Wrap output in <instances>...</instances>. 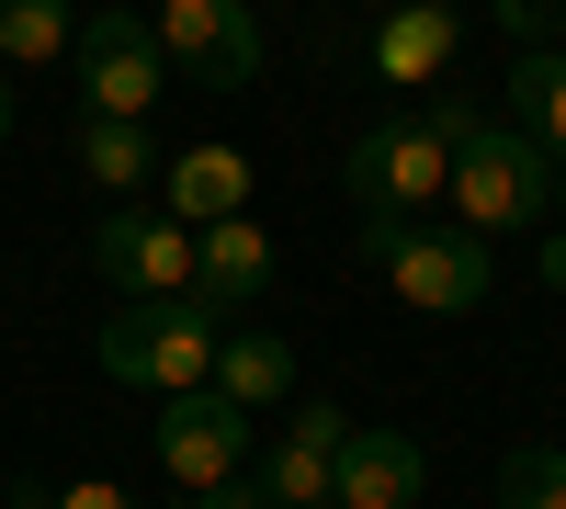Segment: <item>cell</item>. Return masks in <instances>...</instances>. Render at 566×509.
Instances as JSON below:
<instances>
[{"mask_svg": "<svg viewBox=\"0 0 566 509\" xmlns=\"http://www.w3.org/2000/svg\"><path fill=\"white\" fill-rule=\"evenodd\" d=\"M476 125L464 103H408V114H374L352 136V204L363 215H431L442 181H453V136Z\"/></svg>", "mask_w": 566, "mask_h": 509, "instance_id": "6da1fadb", "label": "cell"}, {"mask_svg": "<svg viewBox=\"0 0 566 509\" xmlns=\"http://www.w3.org/2000/svg\"><path fill=\"white\" fill-rule=\"evenodd\" d=\"M216 306L193 295H148V306H114L103 329H91V362H103L114 385H148V396H181V385H216Z\"/></svg>", "mask_w": 566, "mask_h": 509, "instance_id": "7a4b0ae2", "label": "cell"}, {"mask_svg": "<svg viewBox=\"0 0 566 509\" xmlns=\"http://www.w3.org/2000/svg\"><path fill=\"white\" fill-rule=\"evenodd\" d=\"M442 204H453V226H476V238H522V226H544V204H555V159L522 125H464Z\"/></svg>", "mask_w": 566, "mask_h": 509, "instance_id": "3957f363", "label": "cell"}, {"mask_svg": "<svg viewBox=\"0 0 566 509\" xmlns=\"http://www.w3.org/2000/svg\"><path fill=\"white\" fill-rule=\"evenodd\" d=\"M363 250L386 261L397 306H419V317H464V306H488V284H499V261H488V238H476V226H419V215H363Z\"/></svg>", "mask_w": 566, "mask_h": 509, "instance_id": "277c9868", "label": "cell"}, {"mask_svg": "<svg viewBox=\"0 0 566 509\" xmlns=\"http://www.w3.org/2000/svg\"><path fill=\"white\" fill-rule=\"evenodd\" d=\"M80 114H114V125H148L170 103V57H159V34L148 12H125V0H103V12L80 23Z\"/></svg>", "mask_w": 566, "mask_h": 509, "instance_id": "5b68a950", "label": "cell"}, {"mask_svg": "<svg viewBox=\"0 0 566 509\" xmlns=\"http://www.w3.org/2000/svg\"><path fill=\"white\" fill-rule=\"evenodd\" d=\"M148 453L170 465L181 498H205V487H227V476H250V407H227L216 385H181V396H159Z\"/></svg>", "mask_w": 566, "mask_h": 509, "instance_id": "8992f818", "label": "cell"}, {"mask_svg": "<svg viewBox=\"0 0 566 509\" xmlns=\"http://www.w3.org/2000/svg\"><path fill=\"white\" fill-rule=\"evenodd\" d=\"M148 34H159L170 79H205V91L261 79V12H250V0H159Z\"/></svg>", "mask_w": 566, "mask_h": 509, "instance_id": "52a82bcc", "label": "cell"}, {"mask_svg": "<svg viewBox=\"0 0 566 509\" xmlns=\"http://www.w3.org/2000/svg\"><path fill=\"white\" fill-rule=\"evenodd\" d=\"M91 272L114 284V306H148V295H193V226H170L159 204H125L91 226Z\"/></svg>", "mask_w": 566, "mask_h": 509, "instance_id": "ba28073f", "label": "cell"}, {"mask_svg": "<svg viewBox=\"0 0 566 509\" xmlns=\"http://www.w3.org/2000/svg\"><path fill=\"white\" fill-rule=\"evenodd\" d=\"M453 57H464L453 0H386V23H374V79L386 91H431V79H453Z\"/></svg>", "mask_w": 566, "mask_h": 509, "instance_id": "9c48e42d", "label": "cell"}, {"mask_svg": "<svg viewBox=\"0 0 566 509\" xmlns=\"http://www.w3.org/2000/svg\"><path fill=\"white\" fill-rule=\"evenodd\" d=\"M340 407H328V396H306L295 407V420H283V442H261V487H272V509H306V498H328V476H340Z\"/></svg>", "mask_w": 566, "mask_h": 509, "instance_id": "30bf717a", "label": "cell"}, {"mask_svg": "<svg viewBox=\"0 0 566 509\" xmlns=\"http://www.w3.org/2000/svg\"><path fill=\"white\" fill-rule=\"evenodd\" d=\"M419 487H431V453L408 431H340V476H328L340 509H419Z\"/></svg>", "mask_w": 566, "mask_h": 509, "instance_id": "8fae6325", "label": "cell"}, {"mask_svg": "<svg viewBox=\"0 0 566 509\" xmlns=\"http://www.w3.org/2000/svg\"><path fill=\"white\" fill-rule=\"evenodd\" d=\"M159 215L170 226H227V215H250V159L239 148H181V159H159Z\"/></svg>", "mask_w": 566, "mask_h": 509, "instance_id": "7c38bea8", "label": "cell"}, {"mask_svg": "<svg viewBox=\"0 0 566 509\" xmlns=\"http://www.w3.org/2000/svg\"><path fill=\"white\" fill-rule=\"evenodd\" d=\"M261 284H272V238H261V215H227V226H205V238H193V306L239 317Z\"/></svg>", "mask_w": 566, "mask_h": 509, "instance_id": "4fadbf2b", "label": "cell"}, {"mask_svg": "<svg viewBox=\"0 0 566 509\" xmlns=\"http://www.w3.org/2000/svg\"><path fill=\"white\" fill-rule=\"evenodd\" d=\"M216 396L250 407V420H261L272 396H295V340H283V329H227L216 340Z\"/></svg>", "mask_w": 566, "mask_h": 509, "instance_id": "5bb4252c", "label": "cell"}, {"mask_svg": "<svg viewBox=\"0 0 566 509\" xmlns=\"http://www.w3.org/2000/svg\"><path fill=\"white\" fill-rule=\"evenodd\" d=\"M80 170H91V193H159V136L114 125V114H80Z\"/></svg>", "mask_w": 566, "mask_h": 509, "instance_id": "9a60e30c", "label": "cell"}, {"mask_svg": "<svg viewBox=\"0 0 566 509\" xmlns=\"http://www.w3.org/2000/svg\"><path fill=\"white\" fill-rule=\"evenodd\" d=\"M510 125H522L544 159H566V45H522V68H510Z\"/></svg>", "mask_w": 566, "mask_h": 509, "instance_id": "2e32d148", "label": "cell"}, {"mask_svg": "<svg viewBox=\"0 0 566 509\" xmlns=\"http://www.w3.org/2000/svg\"><path fill=\"white\" fill-rule=\"evenodd\" d=\"M69 45H80L69 0H0V68H57Z\"/></svg>", "mask_w": 566, "mask_h": 509, "instance_id": "e0dca14e", "label": "cell"}, {"mask_svg": "<svg viewBox=\"0 0 566 509\" xmlns=\"http://www.w3.org/2000/svg\"><path fill=\"white\" fill-rule=\"evenodd\" d=\"M499 509H566V453H555V442H510Z\"/></svg>", "mask_w": 566, "mask_h": 509, "instance_id": "ac0fdd59", "label": "cell"}, {"mask_svg": "<svg viewBox=\"0 0 566 509\" xmlns=\"http://www.w3.org/2000/svg\"><path fill=\"white\" fill-rule=\"evenodd\" d=\"M488 12L522 34V45H566V0H488Z\"/></svg>", "mask_w": 566, "mask_h": 509, "instance_id": "d6986e66", "label": "cell"}, {"mask_svg": "<svg viewBox=\"0 0 566 509\" xmlns=\"http://www.w3.org/2000/svg\"><path fill=\"white\" fill-rule=\"evenodd\" d=\"M193 509H272V487H261V476H227V487H205Z\"/></svg>", "mask_w": 566, "mask_h": 509, "instance_id": "ffe728a7", "label": "cell"}, {"mask_svg": "<svg viewBox=\"0 0 566 509\" xmlns=\"http://www.w3.org/2000/svg\"><path fill=\"white\" fill-rule=\"evenodd\" d=\"M57 509H136L114 476H80V487H57Z\"/></svg>", "mask_w": 566, "mask_h": 509, "instance_id": "44dd1931", "label": "cell"}, {"mask_svg": "<svg viewBox=\"0 0 566 509\" xmlns=\"http://www.w3.org/2000/svg\"><path fill=\"white\" fill-rule=\"evenodd\" d=\"M544 295H566V226H544Z\"/></svg>", "mask_w": 566, "mask_h": 509, "instance_id": "7402d4cb", "label": "cell"}, {"mask_svg": "<svg viewBox=\"0 0 566 509\" xmlns=\"http://www.w3.org/2000/svg\"><path fill=\"white\" fill-rule=\"evenodd\" d=\"M555 226H566V159H555Z\"/></svg>", "mask_w": 566, "mask_h": 509, "instance_id": "603a6c76", "label": "cell"}, {"mask_svg": "<svg viewBox=\"0 0 566 509\" xmlns=\"http://www.w3.org/2000/svg\"><path fill=\"white\" fill-rule=\"evenodd\" d=\"M0 136H12V79H0Z\"/></svg>", "mask_w": 566, "mask_h": 509, "instance_id": "cb8c5ba5", "label": "cell"}, {"mask_svg": "<svg viewBox=\"0 0 566 509\" xmlns=\"http://www.w3.org/2000/svg\"><path fill=\"white\" fill-rule=\"evenodd\" d=\"M306 509H340V498H306Z\"/></svg>", "mask_w": 566, "mask_h": 509, "instance_id": "d4e9b609", "label": "cell"}]
</instances>
